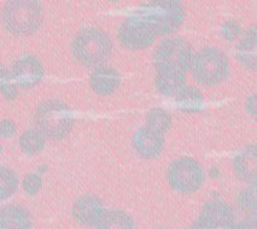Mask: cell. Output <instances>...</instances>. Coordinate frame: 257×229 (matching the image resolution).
Returning <instances> with one entry per match:
<instances>
[{
    "label": "cell",
    "mask_w": 257,
    "mask_h": 229,
    "mask_svg": "<svg viewBox=\"0 0 257 229\" xmlns=\"http://www.w3.org/2000/svg\"><path fill=\"white\" fill-rule=\"evenodd\" d=\"M172 127V117L169 112L166 110L156 108L152 109L146 116V128L152 130V132L163 135Z\"/></svg>",
    "instance_id": "20"
},
{
    "label": "cell",
    "mask_w": 257,
    "mask_h": 229,
    "mask_svg": "<svg viewBox=\"0 0 257 229\" xmlns=\"http://www.w3.org/2000/svg\"><path fill=\"white\" fill-rule=\"evenodd\" d=\"M0 229H32L31 215L20 205H7L2 209Z\"/></svg>",
    "instance_id": "15"
},
{
    "label": "cell",
    "mask_w": 257,
    "mask_h": 229,
    "mask_svg": "<svg viewBox=\"0 0 257 229\" xmlns=\"http://www.w3.org/2000/svg\"><path fill=\"white\" fill-rule=\"evenodd\" d=\"M167 177L170 187L181 193H193L202 186L204 174L201 164L191 157H181L168 166Z\"/></svg>",
    "instance_id": "7"
},
{
    "label": "cell",
    "mask_w": 257,
    "mask_h": 229,
    "mask_svg": "<svg viewBox=\"0 0 257 229\" xmlns=\"http://www.w3.org/2000/svg\"><path fill=\"white\" fill-rule=\"evenodd\" d=\"M221 34H222L223 39H226V40H235L238 38V35L240 34V26L235 21H227L225 25L222 26Z\"/></svg>",
    "instance_id": "26"
},
{
    "label": "cell",
    "mask_w": 257,
    "mask_h": 229,
    "mask_svg": "<svg viewBox=\"0 0 257 229\" xmlns=\"http://www.w3.org/2000/svg\"><path fill=\"white\" fill-rule=\"evenodd\" d=\"M186 74L178 71H158L156 75V87L167 97H176L185 87Z\"/></svg>",
    "instance_id": "16"
},
{
    "label": "cell",
    "mask_w": 257,
    "mask_h": 229,
    "mask_svg": "<svg viewBox=\"0 0 257 229\" xmlns=\"http://www.w3.org/2000/svg\"><path fill=\"white\" fill-rule=\"evenodd\" d=\"M134 15L146 21L157 35L173 34L180 28L185 20L181 2L148 3L142 5Z\"/></svg>",
    "instance_id": "3"
},
{
    "label": "cell",
    "mask_w": 257,
    "mask_h": 229,
    "mask_svg": "<svg viewBox=\"0 0 257 229\" xmlns=\"http://www.w3.org/2000/svg\"><path fill=\"white\" fill-rule=\"evenodd\" d=\"M164 146V138L161 134L143 127L133 136V147L139 156L144 158H155L160 156Z\"/></svg>",
    "instance_id": "12"
},
{
    "label": "cell",
    "mask_w": 257,
    "mask_h": 229,
    "mask_svg": "<svg viewBox=\"0 0 257 229\" xmlns=\"http://www.w3.org/2000/svg\"><path fill=\"white\" fill-rule=\"evenodd\" d=\"M234 229H256V215H250L246 219L234 223Z\"/></svg>",
    "instance_id": "28"
},
{
    "label": "cell",
    "mask_w": 257,
    "mask_h": 229,
    "mask_svg": "<svg viewBox=\"0 0 257 229\" xmlns=\"http://www.w3.org/2000/svg\"><path fill=\"white\" fill-rule=\"evenodd\" d=\"M257 31L256 27H251L245 33L243 39L237 46V55L239 61L243 63L245 67L250 68V69H257V62H256V45H257Z\"/></svg>",
    "instance_id": "17"
},
{
    "label": "cell",
    "mask_w": 257,
    "mask_h": 229,
    "mask_svg": "<svg viewBox=\"0 0 257 229\" xmlns=\"http://www.w3.org/2000/svg\"><path fill=\"white\" fill-rule=\"evenodd\" d=\"M74 123L73 111L59 100H47L40 104L37 112L39 132L53 140L65 138Z\"/></svg>",
    "instance_id": "4"
},
{
    "label": "cell",
    "mask_w": 257,
    "mask_h": 229,
    "mask_svg": "<svg viewBox=\"0 0 257 229\" xmlns=\"http://www.w3.org/2000/svg\"><path fill=\"white\" fill-rule=\"evenodd\" d=\"M234 223V212L226 203L209 201L203 207L195 225L205 229H225Z\"/></svg>",
    "instance_id": "9"
},
{
    "label": "cell",
    "mask_w": 257,
    "mask_h": 229,
    "mask_svg": "<svg viewBox=\"0 0 257 229\" xmlns=\"http://www.w3.org/2000/svg\"><path fill=\"white\" fill-rule=\"evenodd\" d=\"M239 203L243 206V209L246 207L250 213L256 215V186L244 189L239 195Z\"/></svg>",
    "instance_id": "23"
},
{
    "label": "cell",
    "mask_w": 257,
    "mask_h": 229,
    "mask_svg": "<svg viewBox=\"0 0 257 229\" xmlns=\"http://www.w3.org/2000/svg\"><path fill=\"white\" fill-rule=\"evenodd\" d=\"M95 227L97 229H134V221L124 211L106 210Z\"/></svg>",
    "instance_id": "18"
},
{
    "label": "cell",
    "mask_w": 257,
    "mask_h": 229,
    "mask_svg": "<svg viewBox=\"0 0 257 229\" xmlns=\"http://www.w3.org/2000/svg\"><path fill=\"white\" fill-rule=\"evenodd\" d=\"M73 55L88 68H99L111 53V40L105 32L97 27H86L71 43Z\"/></svg>",
    "instance_id": "1"
},
{
    "label": "cell",
    "mask_w": 257,
    "mask_h": 229,
    "mask_svg": "<svg viewBox=\"0 0 257 229\" xmlns=\"http://www.w3.org/2000/svg\"><path fill=\"white\" fill-rule=\"evenodd\" d=\"M256 145H249L240 151L233 160V166L238 177L246 182L256 183Z\"/></svg>",
    "instance_id": "14"
},
{
    "label": "cell",
    "mask_w": 257,
    "mask_h": 229,
    "mask_svg": "<svg viewBox=\"0 0 257 229\" xmlns=\"http://www.w3.org/2000/svg\"><path fill=\"white\" fill-rule=\"evenodd\" d=\"M43 7L37 0H11L3 9V22L15 35H31L39 29Z\"/></svg>",
    "instance_id": "2"
},
{
    "label": "cell",
    "mask_w": 257,
    "mask_h": 229,
    "mask_svg": "<svg viewBox=\"0 0 257 229\" xmlns=\"http://www.w3.org/2000/svg\"><path fill=\"white\" fill-rule=\"evenodd\" d=\"M89 83L93 91L99 96H109L113 93L119 85V74L112 68L101 67L97 68L92 73Z\"/></svg>",
    "instance_id": "13"
},
{
    "label": "cell",
    "mask_w": 257,
    "mask_h": 229,
    "mask_svg": "<svg viewBox=\"0 0 257 229\" xmlns=\"http://www.w3.org/2000/svg\"><path fill=\"white\" fill-rule=\"evenodd\" d=\"M175 99L176 105L182 111L197 112L203 108V96L195 87H184Z\"/></svg>",
    "instance_id": "19"
},
{
    "label": "cell",
    "mask_w": 257,
    "mask_h": 229,
    "mask_svg": "<svg viewBox=\"0 0 257 229\" xmlns=\"http://www.w3.org/2000/svg\"><path fill=\"white\" fill-rule=\"evenodd\" d=\"M15 133H16V126L13 121H2V138H11Z\"/></svg>",
    "instance_id": "27"
},
{
    "label": "cell",
    "mask_w": 257,
    "mask_h": 229,
    "mask_svg": "<svg viewBox=\"0 0 257 229\" xmlns=\"http://www.w3.org/2000/svg\"><path fill=\"white\" fill-rule=\"evenodd\" d=\"M191 69L198 83L216 86L222 82L228 74V58L216 47H204L193 56Z\"/></svg>",
    "instance_id": "5"
},
{
    "label": "cell",
    "mask_w": 257,
    "mask_h": 229,
    "mask_svg": "<svg viewBox=\"0 0 257 229\" xmlns=\"http://www.w3.org/2000/svg\"><path fill=\"white\" fill-rule=\"evenodd\" d=\"M193 51L190 43L181 37L163 40L155 51V67L158 71H178L186 74L191 69Z\"/></svg>",
    "instance_id": "6"
},
{
    "label": "cell",
    "mask_w": 257,
    "mask_h": 229,
    "mask_svg": "<svg viewBox=\"0 0 257 229\" xmlns=\"http://www.w3.org/2000/svg\"><path fill=\"white\" fill-rule=\"evenodd\" d=\"M105 211L106 209L99 198L93 194H85L76 200L73 213L76 221L81 224L97 225Z\"/></svg>",
    "instance_id": "11"
},
{
    "label": "cell",
    "mask_w": 257,
    "mask_h": 229,
    "mask_svg": "<svg viewBox=\"0 0 257 229\" xmlns=\"http://www.w3.org/2000/svg\"><path fill=\"white\" fill-rule=\"evenodd\" d=\"M20 145L27 153H38L45 146L44 135L39 130H27L21 135Z\"/></svg>",
    "instance_id": "21"
},
{
    "label": "cell",
    "mask_w": 257,
    "mask_h": 229,
    "mask_svg": "<svg viewBox=\"0 0 257 229\" xmlns=\"http://www.w3.org/2000/svg\"><path fill=\"white\" fill-rule=\"evenodd\" d=\"M157 34L146 21L140 17H127L118 29V39L127 49L142 50L154 44Z\"/></svg>",
    "instance_id": "8"
},
{
    "label": "cell",
    "mask_w": 257,
    "mask_h": 229,
    "mask_svg": "<svg viewBox=\"0 0 257 229\" xmlns=\"http://www.w3.org/2000/svg\"><path fill=\"white\" fill-rule=\"evenodd\" d=\"M2 91H3V94H4V97L9 100L15 99L17 96L16 86L10 81L7 70L4 69V67H2Z\"/></svg>",
    "instance_id": "24"
},
{
    "label": "cell",
    "mask_w": 257,
    "mask_h": 229,
    "mask_svg": "<svg viewBox=\"0 0 257 229\" xmlns=\"http://www.w3.org/2000/svg\"><path fill=\"white\" fill-rule=\"evenodd\" d=\"M19 186L16 174L11 169L3 166L2 168V177H0V198L2 200L10 198L15 194Z\"/></svg>",
    "instance_id": "22"
},
{
    "label": "cell",
    "mask_w": 257,
    "mask_h": 229,
    "mask_svg": "<svg viewBox=\"0 0 257 229\" xmlns=\"http://www.w3.org/2000/svg\"><path fill=\"white\" fill-rule=\"evenodd\" d=\"M11 76L14 81L21 87H34L38 83H40L44 77L43 64L34 56L26 55L14 64Z\"/></svg>",
    "instance_id": "10"
},
{
    "label": "cell",
    "mask_w": 257,
    "mask_h": 229,
    "mask_svg": "<svg viewBox=\"0 0 257 229\" xmlns=\"http://www.w3.org/2000/svg\"><path fill=\"white\" fill-rule=\"evenodd\" d=\"M188 229H190V228H188Z\"/></svg>",
    "instance_id": "30"
},
{
    "label": "cell",
    "mask_w": 257,
    "mask_h": 229,
    "mask_svg": "<svg viewBox=\"0 0 257 229\" xmlns=\"http://www.w3.org/2000/svg\"><path fill=\"white\" fill-rule=\"evenodd\" d=\"M256 98L257 94H252L246 100V110L251 116H256Z\"/></svg>",
    "instance_id": "29"
},
{
    "label": "cell",
    "mask_w": 257,
    "mask_h": 229,
    "mask_svg": "<svg viewBox=\"0 0 257 229\" xmlns=\"http://www.w3.org/2000/svg\"><path fill=\"white\" fill-rule=\"evenodd\" d=\"M41 183H43L41 177L38 174H34V172L27 175L25 180H23V187H25V191L28 194H35L41 188Z\"/></svg>",
    "instance_id": "25"
}]
</instances>
